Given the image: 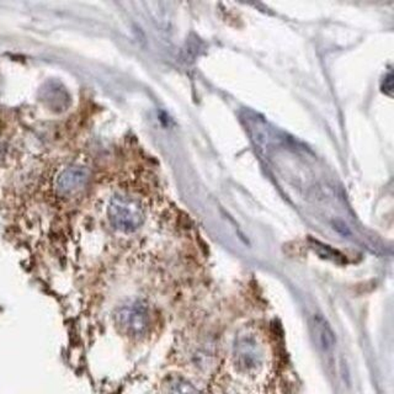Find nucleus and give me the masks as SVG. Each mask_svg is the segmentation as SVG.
Wrapping results in <instances>:
<instances>
[{
  "mask_svg": "<svg viewBox=\"0 0 394 394\" xmlns=\"http://www.w3.org/2000/svg\"><path fill=\"white\" fill-rule=\"evenodd\" d=\"M235 394H238V393H235Z\"/></svg>",
  "mask_w": 394,
  "mask_h": 394,
  "instance_id": "0eeeda50",
  "label": "nucleus"
},
{
  "mask_svg": "<svg viewBox=\"0 0 394 394\" xmlns=\"http://www.w3.org/2000/svg\"><path fill=\"white\" fill-rule=\"evenodd\" d=\"M313 331H315V339L322 348L324 350L331 348L335 343L334 331L323 317L317 315L313 318Z\"/></svg>",
  "mask_w": 394,
  "mask_h": 394,
  "instance_id": "39448f33",
  "label": "nucleus"
},
{
  "mask_svg": "<svg viewBox=\"0 0 394 394\" xmlns=\"http://www.w3.org/2000/svg\"><path fill=\"white\" fill-rule=\"evenodd\" d=\"M166 394H200V392L188 381L175 380L168 386Z\"/></svg>",
  "mask_w": 394,
  "mask_h": 394,
  "instance_id": "423d86ee",
  "label": "nucleus"
},
{
  "mask_svg": "<svg viewBox=\"0 0 394 394\" xmlns=\"http://www.w3.org/2000/svg\"><path fill=\"white\" fill-rule=\"evenodd\" d=\"M89 183V172L79 166H68L57 177V191L63 196L78 194Z\"/></svg>",
  "mask_w": 394,
  "mask_h": 394,
  "instance_id": "20e7f679",
  "label": "nucleus"
},
{
  "mask_svg": "<svg viewBox=\"0 0 394 394\" xmlns=\"http://www.w3.org/2000/svg\"><path fill=\"white\" fill-rule=\"evenodd\" d=\"M108 215L115 228L124 233L136 232L146 218L141 202L127 195H115L110 200Z\"/></svg>",
  "mask_w": 394,
  "mask_h": 394,
  "instance_id": "f257e3e1",
  "label": "nucleus"
},
{
  "mask_svg": "<svg viewBox=\"0 0 394 394\" xmlns=\"http://www.w3.org/2000/svg\"><path fill=\"white\" fill-rule=\"evenodd\" d=\"M233 361L240 373L252 376L260 372L265 361V354L257 337L252 334H243L235 340Z\"/></svg>",
  "mask_w": 394,
  "mask_h": 394,
  "instance_id": "f03ea898",
  "label": "nucleus"
},
{
  "mask_svg": "<svg viewBox=\"0 0 394 394\" xmlns=\"http://www.w3.org/2000/svg\"><path fill=\"white\" fill-rule=\"evenodd\" d=\"M115 320L121 331L130 337H142L148 331L149 309L144 303L128 302L116 311Z\"/></svg>",
  "mask_w": 394,
  "mask_h": 394,
  "instance_id": "7ed1b4c3",
  "label": "nucleus"
}]
</instances>
